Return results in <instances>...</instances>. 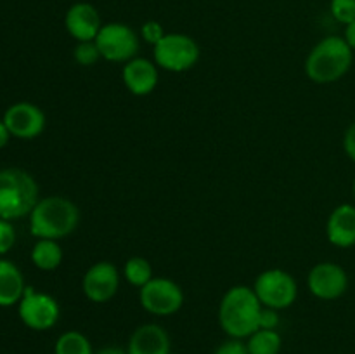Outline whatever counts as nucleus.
<instances>
[{"instance_id":"f257e3e1","label":"nucleus","mask_w":355,"mask_h":354,"mask_svg":"<svg viewBox=\"0 0 355 354\" xmlns=\"http://www.w3.org/2000/svg\"><path fill=\"white\" fill-rule=\"evenodd\" d=\"M262 307L253 288L234 285L222 297L218 305V323L231 339H248L260 328Z\"/></svg>"},{"instance_id":"f03ea898","label":"nucleus","mask_w":355,"mask_h":354,"mask_svg":"<svg viewBox=\"0 0 355 354\" xmlns=\"http://www.w3.org/2000/svg\"><path fill=\"white\" fill-rule=\"evenodd\" d=\"M354 62V51L338 35H329L319 40L305 59V73L319 85L338 82L349 73Z\"/></svg>"},{"instance_id":"7ed1b4c3","label":"nucleus","mask_w":355,"mask_h":354,"mask_svg":"<svg viewBox=\"0 0 355 354\" xmlns=\"http://www.w3.org/2000/svg\"><path fill=\"white\" fill-rule=\"evenodd\" d=\"M78 224V207L64 196L42 198L30 214V231L38 239L66 238Z\"/></svg>"},{"instance_id":"20e7f679","label":"nucleus","mask_w":355,"mask_h":354,"mask_svg":"<svg viewBox=\"0 0 355 354\" xmlns=\"http://www.w3.org/2000/svg\"><path fill=\"white\" fill-rule=\"evenodd\" d=\"M38 200V184L31 174L16 167L0 170V219L30 215Z\"/></svg>"},{"instance_id":"39448f33","label":"nucleus","mask_w":355,"mask_h":354,"mask_svg":"<svg viewBox=\"0 0 355 354\" xmlns=\"http://www.w3.org/2000/svg\"><path fill=\"white\" fill-rule=\"evenodd\" d=\"M153 61L165 71H189L200 61V45L186 33H166L153 47Z\"/></svg>"},{"instance_id":"423d86ee","label":"nucleus","mask_w":355,"mask_h":354,"mask_svg":"<svg viewBox=\"0 0 355 354\" xmlns=\"http://www.w3.org/2000/svg\"><path fill=\"white\" fill-rule=\"evenodd\" d=\"M253 292L259 297L263 307H272L281 311L297 301L298 285L288 271L272 267L266 269L257 276L253 283Z\"/></svg>"},{"instance_id":"0eeeda50","label":"nucleus","mask_w":355,"mask_h":354,"mask_svg":"<svg viewBox=\"0 0 355 354\" xmlns=\"http://www.w3.org/2000/svg\"><path fill=\"white\" fill-rule=\"evenodd\" d=\"M101 58L111 62H127L137 56L139 37L134 28L125 23L103 24L96 37Z\"/></svg>"},{"instance_id":"6e6552de","label":"nucleus","mask_w":355,"mask_h":354,"mask_svg":"<svg viewBox=\"0 0 355 354\" xmlns=\"http://www.w3.org/2000/svg\"><path fill=\"white\" fill-rule=\"evenodd\" d=\"M139 301L149 314L172 316L182 307L184 292L170 278L153 276L151 281L139 288Z\"/></svg>"},{"instance_id":"1a4fd4ad","label":"nucleus","mask_w":355,"mask_h":354,"mask_svg":"<svg viewBox=\"0 0 355 354\" xmlns=\"http://www.w3.org/2000/svg\"><path fill=\"white\" fill-rule=\"evenodd\" d=\"M19 318L28 328L44 332L52 328L61 316V307L52 295L44 292H35L31 287H26L23 298L19 301Z\"/></svg>"},{"instance_id":"9d476101","label":"nucleus","mask_w":355,"mask_h":354,"mask_svg":"<svg viewBox=\"0 0 355 354\" xmlns=\"http://www.w3.org/2000/svg\"><path fill=\"white\" fill-rule=\"evenodd\" d=\"M120 288V271L110 260H99L85 271L82 292L94 304L110 302Z\"/></svg>"},{"instance_id":"9b49d317","label":"nucleus","mask_w":355,"mask_h":354,"mask_svg":"<svg viewBox=\"0 0 355 354\" xmlns=\"http://www.w3.org/2000/svg\"><path fill=\"white\" fill-rule=\"evenodd\" d=\"M307 287L314 297L321 301H335L349 288V274L340 264L319 262L309 271Z\"/></svg>"},{"instance_id":"f8f14e48","label":"nucleus","mask_w":355,"mask_h":354,"mask_svg":"<svg viewBox=\"0 0 355 354\" xmlns=\"http://www.w3.org/2000/svg\"><path fill=\"white\" fill-rule=\"evenodd\" d=\"M3 124L17 139H35L44 132L45 115L37 104L16 103L3 113Z\"/></svg>"},{"instance_id":"ddd939ff","label":"nucleus","mask_w":355,"mask_h":354,"mask_svg":"<svg viewBox=\"0 0 355 354\" xmlns=\"http://www.w3.org/2000/svg\"><path fill=\"white\" fill-rule=\"evenodd\" d=\"M121 80L128 92L134 96H149L158 85V66L151 59L135 56L134 59L125 62L123 69H121Z\"/></svg>"},{"instance_id":"4468645a","label":"nucleus","mask_w":355,"mask_h":354,"mask_svg":"<svg viewBox=\"0 0 355 354\" xmlns=\"http://www.w3.org/2000/svg\"><path fill=\"white\" fill-rule=\"evenodd\" d=\"M64 26L76 42H89L96 40L103 24L99 12L92 3L76 2L66 12Z\"/></svg>"},{"instance_id":"2eb2a0df","label":"nucleus","mask_w":355,"mask_h":354,"mask_svg":"<svg viewBox=\"0 0 355 354\" xmlns=\"http://www.w3.org/2000/svg\"><path fill=\"white\" fill-rule=\"evenodd\" d=\"M326 236L331 245L350 248L355 245V207L342 203L329 214L326 222Z\"/></svg>"},{"instance_id":"dca6fc26","label":"nucleus","mask_w":355,"mask_h":354,"mask_svg":"<svg viewBox=\"0 0 355 354\" xmlns=\"http://www.w3.org/2000/svg\"><path fill=\"white\" fill-rule=\"evenodd\" d=\"M128 354H170V337L163 326L146 323L132 333Z\"/></svg>"},{"instance_id":"f3484780","label":"nucleus","mask_w":355,"mask_h":354,"mask_svg":"<svg viewBox=\"0 0 355 354\" xmlns=\"http://www.w3.org/2000/svg\"><path fill=\"white\" fill-rule=\"evenodd\" d=\"M24 290L26 287H24V278L19 267L10 260L0 259V307L19 304Z\"/></svg>"},{"instance_id":"a211bd4d","label":"nucleus","mask_w":355,"mask_h":354,"mask_svg":"<svg viewBox=\"0 0 355 354\" xmlns=\"http://www.w3.org/2000/svg\"><path fill=\"white\" fill-rule=\"evenodd\" d=\"M31 260L42 271H54L62 262V248L58 239H38L31 250Z\"/></svg>"},{"instance_id":"6ab92c4d","label":"nucleus","mask_w":355,"mask_h":354,"mask_svg":"<svg viewBox=\"0 0 355 354\" xmlns=\"http://www.w3.org/2000/svg\"><path fill=\"white\" fill-rule=\"evenodd\" d=\"M250 354H279L283 347V340L276 330H263L259 328L248 337Z\"/></svg>"},{"instance_id":"aec40b11","label":"nucleus","mask_w":355,"mask_h":354,"mask_svg":"<svg viewBox=\"0 0 355 354\" xmlns=\"http://www.w3.org/2000/svg\"><path fill=\"white\" fill-rule=\"evenodd\" d=\"M54 354H96L90 340L78 330H68L55 340Z\"/></svg>"},{"instance_id":"412c9836","label":"nucleus","mask_w":355,"mask_h":354,"mask_svg":"<svg viewBox=\"0 0 355 354\" xmlns=\"http://www.w3.org/2000/svg\"><path fill=\"white\" fill-rule=\"evenodd\" d=\"M123 278L135 288H142L153 280V266L146 257L134 255L125 262Z\"/></svg>"},{"instance_id":"4be33fe9","label":"nucleus","mask_w":355,"mask_h":354,"mask_svg":"<svg viewBox=\"0 0 355 354\" xmlns=\"http://www.w3.org/2000/svg\"><path fill=\"white\" fill-rule=\"evenodd\" d=\"M73 58L78 66H94L101 59V52L97 49L96 40L78 42L73 51Z\"/></svg>"},{"instance_id":"5701e85b","label":"nucleus","mask_w":355,"mask_h":354,"mask_svg":"<svg viewBox=\"0 0 355 354\" xmlns=\"http://www.w3.org/2000/svg\"><path fill=\"white\" fill-rule=\"evenodd\" d=\"M329 9L331 16L345 26L355 21V0H331Z\"/></svg>"},{"instance_id":"b1692460","label":"nucleus","mask_w":355,"mask_h":354,"mask_svg":"<svg viewBox=\"0 0 355 354\" xmlns=\"http://www.w3.org/2000/svg\"><path fill=\"white\" fill-rule=\"evenodd\" d=\"M165 35V30H163V26L158 21H146L141 26V37L144 38L148 44H151L153 47H155Z\"/></svg>"},{"instance_id":"393cba45","label":"nucleus","mask_w":355,"mask_h":354,"mask_svg":"<svg viewBox=\"0 0 355 354\" xmlns=\"http://www.w3.org/2000/svg\"><path fill=\"white\" fill-rule=\"evenodd\" d=\"M16 243V231H14L10 221L0 219V255L9 252Z\"/></svg>"},{"instance_id":"a878e982","label":"nucleus","mask_w":355,"mask_h":354,"mask_svg":"<svg viewBox=\"0 0 355 354\" xmlns=\"http://www.w3.org/2000/svg\"><path fill=\"white\" fill-rule=\"evenodd\" d=\"M215 354H250V351L243 339H229L215 349Z\"/></svg>"},{"instance_id":"bb28decb","label":"nucleus","mask_w":355,"mask_h":354,"mask_svg":"<svg viewBox=\"0 0 355 354\" xmlns=\"http://www.w3.org/2000/svg\"><path fill=\"white\" fill-rule=\"evenodd\" d=\"M279 325V312L272 307H262L259 326L263 330H276Z\"/></svg>"},{"instance_id":"cd10ccee","label":"nucleus","mask_w":355,"mask_h":354,"mask_svg":"<svg viewBox=\"0 0 355 354\" xmlns=\"http://www.w3.org/2000/svg\"><path fill=\"white\" fill-rule=\"evenodd\" d=\"M343 149H345L347 156L355 163V121L347 127L345 135H343Z\"/></svg>"},{"instance_id":"c85d7f7f","label":"nucleus","mask_w":355,"mask_h":354,"mask_svg":"<svg viewBox=\"0 0 355 354\" xmlns=\"http://www.w3.org/2000/svg\"><path fill=\"white\" fill-rule=\"evenodd\" d=\"M347 40V44L352 47V51H355V21L354 23L347 24L345 26V37H343Z\"/></svg>"},{"instance_id":"c756f323","label":"nucleus","mask_w":355,"mask_h":354,"mask_svg":"<svg viewBox=\"0 0 355 354\" xmlns=\"http://www.w3.org/2000/svg\"><path fill=\"white\" fill-rule=\"evenodd\" d=\"M9 137H10V132L9 128L6 127V124H3V120H0V149L3 148V146L9 142Z\"/></svg>"},{"instance_id":"7c9ffc66","label":"nucleus","mask_w":355,"mask_h":354,"mask_svg":"<svg viewBox=\"0 0 355 354\" xmlns=\"http://www.w3.org/2000/svg\"><path fill=\"white\" fill-rule=\"evenodd\" d=\"M96 354H128V353L118 346H107V347H103V349L97 351Z\"/></svg>"},{"instance_id":"2f4dec72","label":"nucleus","mask_w":355,"mask_h":354,"mask_svg":"<svg viewBox=\"0 0 355 354\" xmlns=\"http://www.w3.org/2000/svg\"><path fill=\"white\" fill-rule=\"evenodd\" d=\"M352 189H354V194H355V179H354V186H352Z\"/></svg>"},{"instance_id":"473e14b6","label":"nucleus","mask_w":355,"mask_h":354,"mask_svg":"<svg viewBox=\"0 0 355 354\" xmlns=\"http://www.w3.org/2000/svg\"><path fill=\"white\" fill-rule=\"evenodd\" d=\"M170 354H175V353H170Z\"/></svg>"}]
</instances>
